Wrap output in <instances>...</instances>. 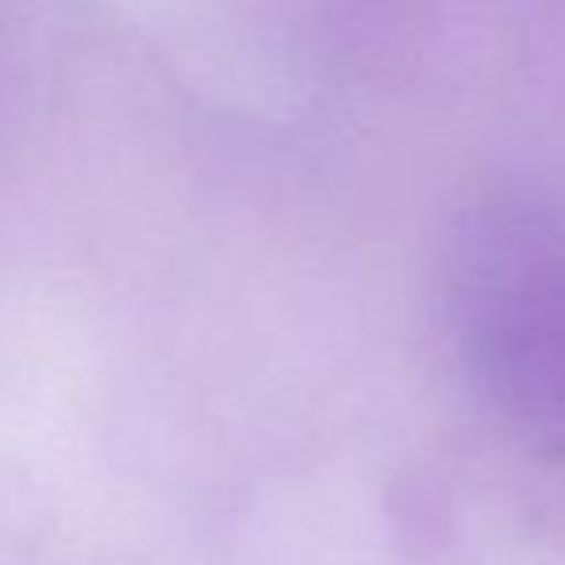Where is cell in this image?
<instances>
[{
	"label": "cell",
	"instance_id": "1",
	"mask_svg": "<svg viewBox=\"0 0 565 565\" xmlns=\"http://www.w3.org/2000/svg\"><path fill=\"white\" fill-rule=\"evenodd\" d=\"M458 354L477 393L527 427H565V227L492 212L461 235L450 277Z\"/></svg>",
	"mask_w": 565,
	"mask_h": 565
}]
</instances>
